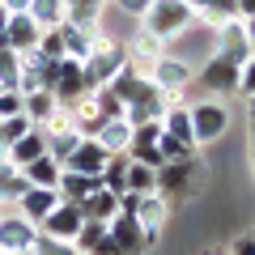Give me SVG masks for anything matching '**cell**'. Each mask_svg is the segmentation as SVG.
I'll return each mask as SVG.
<instances>
[{"label":"cell","instance_id":"cell-1","mask_svg":"<svg viewBox=\"0 0 255 255\" xmlns=\"http://www.w3.org/2000/svg\"><path fill=\"white\" fill-rule=\"evenodd\" d=\"M209 183V162H200V153L179 157V162H162L157 166V196H166L170 204H187L196 200Z\"/></svg>","mask_w":255,"mask_h":255},{"label":"cell","instance_id":"cell-2","mask_svg":"<svg viewBox=\"0 0 255 255\" xmlns=\"http://www.w3.org/2000/svg\"><path fill=\"white\" fill-rule=\"evenodd\" d=\"M149 81H153V90H162L166 94V102H183V94L196 85V64H187V60H179V55H170V51H162L153 64H149Z\"/></svg>","mask_w":255,"mask_h":255},{"label":"cell","instance_id":"cell-3","mask_svg":"<svg viewBox=\"0 0 255 255\" xmlns=\"http://www.w3.org/2000/svg\"><path fill=\"white\" fill-rule=\"evenodd\" d=\"M140 26L153 30V34L170 47L183 30L196 26V9H191V4H183V0H153V4H149V13L140 17Z\"/></svg>","mask_w":255,"mask_h":255},{"label":"cell","instance_id":"cell-4","mask_svg":"<svg viewBox=\"0 0 255 255\" xmlns=\"http://www.w3.org/2000/svg\"><path fill=\"white\" fill-rule=\"evenodd\" d=\"M191 132H196V145H213V140L226 136L230 128V107L221 98H204V102H191Z\"/></svg>","mask_w":255,"mask_h":255},{"label":"cell","instance_id":"cell-5","mask_svg":"<svg viewBox=\"0 0 255 255\" xmlns=\"http://www.w3.org/2000/svg\"><path fill=\"white\" fill-rule=\"evenodd\" d=\"M34 238H38V226H30L17 209L0 213V255H30Z\"/></svg>","mask_w":255,"mask_h":255},{"label":"cell","instance_id":"cell-6","mask_svg":"<svg viewBox=\"0 0 255 255\" xmlns=\"http://www.w3.org/2000/svg\"><path fill=\"white\" fill-rule=\"evenodd\" d=\"M238 68H243V64L221 60V55H209L204 68H196V81H200L209 94H238Z\"/></svg>","mask_w":255,"mask_h":255},{"label":"cell","instance_id":"cell-7","mask_svg":"<svg viewBox=\"0 0 255 255\" xmlns=\"http://www.w3.org/2000/svg\"><path fill=\"white\" fill-rule=\"evenodd\" d=\"M85 226V217H81V209L77 204H68V200H60L51 213L43 217V226H38V234H47V238H55V243H73L77 238V230Z\"/></svg>","mask_w":255,"mask_h":255},{"label":"cell","instance_id":"cell-8","mask_svg":"<svg viewBox=\"0 0 255 255\" xmlns=\"http://www.w3.org/2000/svg\"><path fill=\"white\" fill-rule=\"evenodd\" d=\"M55 102L60 107H73L81 94H90V85H85V68L81 60H60V68H55V85H51Z\"/></svg>","mask_w":255,"mask_h":255},{"label":"cell","instance_id":"cell-9","mask_svg":"<svg viewBox=\"0 0 255 255\" xmlns=\"http://www.w3.org/2000/svg\"><path fill=\"white\" fill-rule=\"evenodd\" d=\"M213 55H221V60H234V64H243L247 55H251L247 34H243V17H238V21H226V26L213 30Z\"/></svg>","mask_w":255,"mask_h":255},{"label":"cell","instance_id":"cell-10","mask_svg":"<svg viewBox=\"0 0 255 255\" xmlns=\"http://www.w3.org/2000/svg\"><path fill=\"white\" fill-rule=\"evenodd\" d=\"M107 149L98 145L94 136H81V145L68 153V162H64V170H77V174H90V179H102V166H107Z\"/></svg>","mask_w":255,"mask_h":255},{"label":"cell","instance_id":"cell-11","mask_svg":"<svg viewBox=\"0 0 255 255\" xmlns=\"http://www.w3.org/2000/svg\"><path fill=\"white\" fill-rule=\"evenodd\" d=\"M107 234L115 238V247L124 255H145V230H140L136 217H128V213H115L107 221Z\"/></svg>","mask_w":255,"mask_h":255},{"label":"cell","instance_id":"cell-12","mask_svg":"<svg viewBox=\"0 0 255 255\" xmlns=\"http://www.w3.org/2000/svg\"><path fill=\"white\" fill-rule=\"evenodd\" d=\"M38 34H43V30L34 26L30 13H13L9 26H4V47L17 51V55H26V51H34V47H38Z\"/></svg>","mask_w":255,"mask_h":255},{"label":"cell","instance_id":"cell-13","mask_svg":"<svg viewBox=\"0 0 255 255\" xmlns=\"http://www.w3.org/2000/svg\"><path fill=\"white\" fill-rule=\"evenodd\" d=\"M55 204H60V191H55V187H30L26 196L13 204V209H17L21 217L30 221V226H43V217L55 209Z\"/></svg>","mask_w":255,"mask_h":255},{"label":"cell","instance_id":"cell-14","mask_svg":"<svg viewBox=\"0 0 255 255\" xmlns=\"http://www.w3.org/2000/svg\"><path fill=\"white\" fill-rule=\"evenodd\" d=\"M77 209H81V217H85V221H102V226H107V221L119 213V196H115L111 187H102V183H98V187H94L90 196L77 204Z\"/></svg>","mask_w":255,"mask_h":255},{"label":"cell","instance_id":"cell-15","mask_svg":"<svg viewBox=\"0 0 255 255\" xmlns=\"http://www.w3.org/2000/svg\"><path fill=\"white\" fill-rule=\"evenodd\" d=\"M162 132H166V136H174L179 145H187V149H200V145H196V132H191V111H187V102H174V107H166V115H162Z\"/></svg>","mask_w":255,"mask_h":255},{"label":"cell","instance_id":"cell-16","mask_svg":"<svg viewBox=\"0 0 255 255\" xmlns=\"http://www.w3.org/2000/svg\"><path fill=\"white\" fill-rule=\"evenodd\" d=\"M68 111H73V128L81 132V136H98V128L107 124V119H102V111H98V98H94V90H90V94H81V98H77Z\"/></svg>","mask_w":255,"mask_h":255},{"label":"cell","instance_id":"cell-17","mask_svg":"<svg viewBox=\"0 0 255 255\" xmlns=\"http://www.w3.org/2000/svg\"><path fill=\"white\" fill-rule=\"evenodd\" d=\"M21 174H26V183H30V187H60L64 166L55 162L51 153H43V157H34V162H26V166H21Z\"/></svg>","mask_w":255,"mask_h":255},{"label":"cell","instance_id":"cell-18","mask_svg":"<svg viewBox=\"0 0 255 255\" xmlns=\"http://www.w3.org/2000/svg\"><path fill=\"white\" fill-rule=\"evenodd\" d=\"M43 153H47V132L43 128H30L21 140L9 145V162L13 166H26V162H34V157H43Z\"/></svg>","mask_w":255,"mask_h":255},{"label":"cell","instance_id":"cell-19","mask_svg":"<svg viewBox=\"0 0 255 255\" xmlns=\"http://www.w3.org/2000/svg\"><path fill=\"white\" fill-rule=\"evenodd\" d=\"M94 140H98L107 153H128V145H132V124H128V119H107Z\"/></svg>","mask_w":255,"mask_h":255},{"label":"cell","instance_id":"cell-20","mask_svg":"<svg viewBox=\"0 0 255 255\" xmlns=\"http://www.w3.org/2000/svg\"><path fill=\"white\" fill-rule=\"evenodd\" d=\"M30 17H34L38 30H55L64 26V17H68V0H30Z\"/></svg>","mask_w":255,"mask_h":255},{"label":"cell","instance_id":"cell-21","mask_svg":"<svg viewBox=\"0 0 255 255\" xmlns=\"http://www.w3.org/2000/svg\"><path fill=\"white\" fill-rule=\"evenodd\" d=\"M98 183H102V179H90V174H77V170H64V174H60V187H55V191H60V200L81 204L85 196L98 187Z\"/></svg>","mask_w":255,"mask_h":255},{"label":"cell","instance_id":"cell-22","mask_svg":"<svg viewBox=\"0 0 255 255\" xmlns=\"http://www.w3.org/2000/svg\"><path fill=\"white\" fill-rule=\"evenodd\" d=\"M196 17H200V26L217 30V26H226V21H238V4L234 0H204L200 9H196Z\"/></svg>","mask_w":255,"mask_h":255},{"label":"cell","instance_id":"cell-23","mask_svg":"<svg viewBox=\"0 0 255 255\" xmlns=\"http://www.w3.org/2000/svg\"><path fill=\"white\" fill-rule=\"evenodd\" d=\"M157 187V170L145 162H132L128 157V179H124V191H132V196H145V191Z\"/></svg>","mask_w":255,"mask_h":255},{"label":"cell","instance_id":"cell-24","mask_svg":"<svg viewBox=\"0 0 255 255\" xmlns=\"http://www.w3.org/2000/svg\"><path fill=\"white\" fill-rule=\"evenodd\" d=\"M55 107H60L55 94H21V111H26V119H30L34 128H43V119L51 115Z\"/></svg>","mask_w":255,"mask_h":255},{"label":"cell","instance_id":"cell-25","mask_svg":"<svg viewBox=\"0 0 255 255\" xmlns=\"http://www.w3.org/2000/svg\"><path fill=\"white\" fill-rule=\"evenodd\" d=\"M60 34H64V60H85L90 55V30H77L64 21Z\"/></svg>","mask_w":255,"mask_h":255},{"label":"cell","instance_id":"cell-26","mask_svg":"<svg viewBox=\"0 0 255 255\" xmlns=\"http://www.w3.org/2000/svg\"><path fill=\"white\" fill-rule=\"evenodd\" d=\"M124 179H128V153H111L102 166V187H111L115 196H124Z\"/></svg>","mask_w":255,"mask_h":255},{"label":"cell","instance_id":"cell-27","mask_svg":"<svg viewBox=\"0 0 255 255\" xmlns=\"http://www.w3.org/2000/svg\"><path fill=\"white\" fill-rule=\"evenodd\" d=\"M17 77H21V55L0 47V90H17Z\"/></svg>","mask_w":255,"mask_h":255},{"label":"cell","instance_id":"cell-28","mask_svg":"<svg viewBox=\"0 0 255 255\" xmlns=\"http://www.w3.org/2000/svg\"><path fill=\"white\" fill-rule=\"evenodd\" d=\"M81 145V132H60V136H47V153L55 157V162H68V153H73V149Z\"/></svg>","mask_w":255,"mask_h":255},{"label":"cell","instance_id":"cell-29","mask_svg":"<svg viewBox=\"0 0 255 255\" xmlns=\"http://www.w3.org/2000/svg\"><path fill=\"white\" fill-rule=\"evenodd\" d=\"M34 51L43 55V60H64V34H60V26H55V30H43Z\"/></svg>","mask_w":255,"mask_h":255},{"label":"cell","instance_id":"cell-30","mask_svg":"<svg viewBox=\"0 0 255 255\" xmlns=\"http://www.w3.org/2000/svg\"><path fill=\"white\" fill-rule=\"evenodd\" d=\"M30 119H26V111H21V115H13V119H0V145H13V140H21L30 132Z\"/></svg>","mask_w":255,"mask_h":255},{"label":"cell","instance_id":"cell-31","mask_svg":"<svg viewBox=\"0 0 255 255\" xmlns=\"http://www.w3.org/2000/svg\"><path fill=\"white\" fill-rule=\"evenodd\" d=\"M43 132H47V136H60V132H77V128H73V111H68V107H55L51 115L43 119Z\"/></svg>","mask_w":255,"mask_h":255},{"label":"cell","instance_id":"cell-32","mask_svg":"<svg viewBox=\"0 0 255 255\" xmlns=\"http://www.w3.org/2000/svg\"><path fill=\"white\" fill-rule=\"evenodd\" d=\"M94 98H98V111H102V119H124V102L115 98V90H111V85L94 90Z\"/></svg>","mask_w":255,"mask_h":255},{"label":"cell","instance_id":"cell-33","mask_svg":"<svg viewBox=\"0 0 255 255\" xmlns=\"http://www.w3.org/2000/svg\"><path fill=\"white\" fill-rule=\"evenodd\" d=\"M149 4L153 0H107V9H115V13H124L128 21H140L149 13Z\"/></svg>","mask_w":255,"mask_h":255},{"label":"cell","instance_id":"cell-34","mask_svg":"<svg viewBox=\"0 0 255 255\" xmlns=\"http://www.w3.org/2000/svg\"><path fill=\"white\" fill-rule=\"evenodd\" d=\"M30 255H81V251H77L73 243H55V238L38 234V238H34V251H30Z\"/></svg>","mask_w":255,"mask_h":255},{"label":"cell","instance_id":"cell-35","mask_svg":"<svg viewBox=\"0 0 255 255\" xmlns=\"http://www.w3.org/2000/svg\"><path fill=\"white\" fill-rule=\"evenodd\" d=\"M128 157H132V162H145V166H162V149L157 145H128Z\"/></svg>","mask_w":255,"mask_h":255},{"label":"cell","instance_id":"cell-36","mask_svg":"<svg viewBox=\"0 0 255 255\" xmlns=\"http://www.w3.org/2000/svg\"><path fill=\"white\" fill-rule=\"evenodd\" d=\"M238 94H255V55H247L243 60V68H238Z\"/></svg>","mask_w":255,"mask_h":255},{"label":"cell","instance_id":"cell-37","mask_svg":"<svg viewBox=\"0 0 255 255\" xmlns=\"http://www.w3.org/2000/svg\"><path fill=\"white\" fill-rule=\"evenodd\" d=\"M21 115V94L17 90H0V119Z\"/></svg>","mask_w":255,"mask_h":255},{"label":"cell","instance_id":"cell-38","mask_svg":"<svg viewBox=\"0 0 255 255\" xmlns=\"http://www.w3.org/2000/svg\"><path fill=\"white\" fill-rule=\"evenodd\" d=\"M230 255H255V234H238L230 243Z\"/></svg>","mask_w":255,"mask_h":255},{"label":"cell","instance_id":"cell-39","mask_svg":"<svg viewBox=\"0 0 255 255\" xmlns=\"http://www.w3.org/2000/svg\"><path fill=\"white\" fill-rule=\"evenodd\" d=\"M90 255H124V251L115 247V238H111V234H102L98 243H94V251H90Z\"/></svg>","mask_w":255,"mask_h":255},{"label":"cell","instance_id":"cell-40","mask_svg":"<svg viewBox=\"0 0 255 255\" xmlns=\"http://www.w3.org/2000/svg\"><path fill=\"white\" fill-rule=\"evenodd\" d=\"M68 9H90V13H102L107 0H68Z\"/></svg>","mask_w":255,"mask_h":255},{"label":"cell","instance_id":"cell-41","mask_svg":"<svg viewBox=\"0 0 255 255\" xmlns=\"http://www.w3.org/2000/svg\"><path fill=\"white\" fill-rule=\"evenodd\" d=\"M243 34H247V47H251V55H255V17H243Z\"/></svg>","mask_w":255,"mask_h":255},{"label":"cell","instance_id":"cell-42","mask_svg":"<svg viewBox=\"0 0 255 255\" xmlns=\"http://www.w3.org/2000/svg\"><path fill=\"white\" fill-rule=\"evenodd\" d=\"M238 4V17H255V0H234Z\"/></svg>","mask_w":255,"mask_h":255},{"label":"cell","instance_id":"cell-43","mask_svg":"<svg viewBox=\"0 0 255 255\" xmlns=\"http://www.w3.org/2000/svg\"><path fill=\"white\" fill-rule=\"evenodd\" d=\"M4 9H9V13H26L30 0H4Z\"/></svg>","mask_w":255,"mask_h":255},{"label":"cell","instance_id":"cell-44","mask_svg":"<svg viewBox=\"0 0 255 255\" xmlns=\"http://www.w3.org/2000/svg\"><path fill=\"white\" fill-rule=\"evenodd\" d=\"M9 17H13V13L4 9V0H0V43H4V26H9Z\"/></svg>","mask_w":255,"mask_h":255},{"label":"cell","instance_id":"cell-45","mask_svg":"<svg viewBox=\"0 0 255 255\" xmlns=\"http://www.w3.org/2000/svg\"><path fill=\"white\" fill-rule=\"evenodd\" d=\"M183 4H191V9H200V4H204V0H183Z\"/></svg>","mask_w":255,"mask_h":255},{"label":"cell","instance_id":"cell-46","mask_svg":"<svg viewBox=\"0 0 255 255\" xmlns=\"http://www.w3.org/2000/svg\"><path fill=\"white\" fill-rule=\"evenodd\" d=\"M251 145H255V115H251Z\"/></svg>","mask_w":255,"mask_h":255},{"label":"cell","instance_id":"cell-47","mask_svg":"<svg viewBox=\"0 0 255 255\" xmlns=\"http://www.w3.org/2000/svg\"><path fill=\"white\" fill-rule=\"evenodd\" d=\"M251 174H255V145H251Z\"/></svg>","mask_w":255,"mask_h":255},{"label":"cell","instance_id":"cell-48","mask_svg":"<svg viewBox=\"0 0 255 255\" xmlns=\"http://www.w3.org/2000/svg\"><path fill=\"white\" fill-rule=\"evenodd\" d=\"M204 255H230V251H204Z\"/></svg>","mask_w":255,"mask_h":255},{"label":"cell","instance_id":"cell-49","mask_svg":"<svg viewBox=\"0 0 255 255\" xmlns=\"http://www.w3.org/2000/svg\"><path fill=\"white\" fill-rule=\"evenodd\" d=\"M251 179H255V174H251Z\"/></svg>","mask_w":255,"mask_h":255},{"label":"cell","instance_id":"cell-50","mask_svg":"<svg viewBox=\"0 0 255 255\" xmlns=\"http://www.w3.org/2000/svg\"><path fill=\"white\" fill-rule=\"evenodd\" d=\"M0 47H4V43H0Z\"/></svg>","mask_w":255,"mask_h":255},{"label":"cell","instance_id":"cell-51","mask_svg":"<svg viewBox=\"0 0 255 255\" xmlns=\"http://www.w3.org/2000/svg\"><path fill=\"white\" fill-rule=\"evenodd\" d=\"M251 234H255V230H251Z\"/></svg>","mask_w":255,"mask_h":255}]
</instances>
